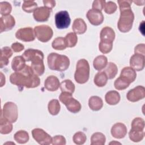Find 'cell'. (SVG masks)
<instances>
[{
    "mask_svg": "<svg viewBox=\"0 0 145 145\" xmlns=\"http://www.w3.org/2000/svg\"><path fill=\"white\" fill-rule=\"evenodd\" d=\"M10 81L11 84L17 86L20 91L22 90L24 87L27 88L37 87L40 83L38 75L28 65H26L20 71L11 74L10 76Z\"/></svg>",
    "mask_w": 145,
    "mask_h": 145,
    "instance_id": "6da1fadb",
    "label": "cell"
},
{
    "mask_svg": "<svg viewBox=\"0 0 145 145\" xmlns=\"http://www.w3.org/2000/svg\"><path fill=\"white\" fill-rule=\"evenodd\" d=\"M120 10V16L117 23L119 31L123 33L129 32L133 27L134 14L131 10L132 1H117Z\"/></svg>",
    "mask_w": 145,
    "mask_h": 145,
    "instance_id": "7a4b0ae2",
    "label": "cell"
},
{
    "mask_svg": "<svg viewBox=\"0 0 145 145\" xmlns=\"http://www.w3.org/2000/svg\"><path fill=\"white\" fill-rule=\"evenodd\" d=\"M48 67L52 70L64 71L70 66V59L65 55L56 53H50L47 58Z\"/></svg>",
    "mask_w": 145,
    "mask_h": 145,
    "instance_id": "3957f363",
    "label": "cell"
},
{
    "mask_svg": "<svg viewBox=\"0 0 145 145\" xmlns=\"http://www.w3.org/2000/svg\"><path fill=\"white\" fill-rule=\"evenodd\" d=\"M90 67L88 62L85 59H79L76 65V70L74 74L75 80L79 84L86 83L89 77Z\"/></svg>",
    "mask_w": 145,
    "mask_h": 145,
    "instance_id": "277c9868",
    "label": "cell"
},
{
    "mask_svg": "<svg viewBox=\"0 0 145 145\" xmlns=\"http://www.w3.org/2000/svg\"><path fill=\"white\" fill-rule=\"evenodd\" d=\"M59 100L66 106L67 110L72 113H76L81 110L80 103L72 96L71 93L62 92L59 96Z\"/></svg>",
    "mask_w": 145,
    "mask_h": 145,
    "instance_id": "5b68a950",
    "label": "cell"
},
{
    "mask_svg": "<svg viewBox=\"0 0 145 145\" xmlns=\"http://www.w3.org/2000/svg\"><path fill=\"white\" fill-rule=\"evenodd\" d=\"M1 116L11 123L15 122L18 117L17 105L13 102L8 101L6 103L1 110Z\"/></svg>",
    "mask_w": 145,
    "mask_h": 145,
    "instance_id": "8992f818",
    "label": "cell"
},
{
    "mask_svg": "<svg viewBox=\"0 0 145 145\" xmlns=\"http://www.w3.org/2000/svg\"><path fill=\"white\" fill-rule=\"evenodd\" d=\"M33 30L35 37L42 42L49 41L53 35V29L47 25H37L35 27Z\"/></svg>",
    "mask_w": 145,
    "mask_h": 145,
    "instance_id": "52a82bcc",
    "label": "cell"
},
{
    "mask_svg": "<svg viewBox=\"0 0 145 145\" xmlns=\"http://www.w3.org/2000/svg\"><path fill=\"white\" fill-rule=\"evenodd\" d=\"M55 24L58 29H62L69 27L71 19L67 11H61L57 12L54 16Z\"/></svg>",
    "mask_w": 145,
    "mask_h": 145,
    "instance_id": "ba28073f",
    "label": "cell"
},
{
    "mask_svg": "<svg viewBox=\"0 0 145 145\" xmlns=\"http://www.w3.org/2000/svg\"><path fill=\"white\" fill-rule=\"evenodd\" d=\"M32 135L33 138L40 144L48 145L52 143V138L44 130L36 128L32 130Z\"/></svg>",
    "mask_w": 145,
    "mask_h": 145,
    "instance_id": "9c48e42d",
    "label": "cell"
},
{
    "mask_svg": "<svg viewBox=\"0 0 145 145\" xmlns=\"http://www.w3.org/2000/svg\"><path fill=\"white\" fill-rule=\"evenodd\" d=\"M16 38L24 42L33 41L35 39L34 30L31 27H24L19 29L15 33Z\"/></svg>",
    "mask_w": 145,
    "mask_h": 145,
    "instance_id": "30bf717a",
    "label": "cell"
},
{
    "mask_svg": "<svg viewBox=\"0 0 145 145\" xmlns=\"http://www.w3.org/2000/svg\"><path fill=\"white\" fill-rule=\"evenodd\" d=\"M145 97V88L142 86H138L128 91L127 99L131 102H137Z\"/></svg>",
    "mask_w": 145,
    "mask_h": 145,
    "instance_id": "8fae6325",
    "label": "cell"
},
{
    "mask_svg": "<svg viewBox=\"0 0 145 145\" xmlns=\"http://www.w3.org/2000/svg\"><path fill=\"white\" fill-rule=\"evenodd\" d=\"M52 10L45 7L41 6L37 7L33 14L34 19L39 22H43L48 20Z\"/></svg>",
    "mask_w": 145,
    "mask_h": 145,
    "instance_id": "7c38bea8",
    "label": "cell"
},
{
    "mask_svg": "<svg viewBox=\"0 0 145 145\" xmlns=\"http://www.w3.org/2000/svg\"><path fill=\"white\" fill-rule=\"evenodd\" d=\"M86 16L90 23L93 25H99L104 21L103 14L101 11L97 10L92 8L89 10Z\"/></svg>",
    "mask_w": 145,
    "mask_h": 145,
    "instance_id": "4fadbf2b",
    "label": "cell"
},
{
    "mask_svg": "<svg viewBox=\"0 0 145 145\" xmlns=\"http://www.w3.org/2000/svg\"><path fill=\"white\" fill-rule=\"evenodd\" d=\"M25 61L33 62L36 60L44 59V53L40 50L35 49H28L22 54Z\"/></svg>",
    "mask_w": 145,
    "mask_h": 145,
    "instance_id": "5bb4252c",
    "label": "cell"
},
{
    "mask_svg": "<svg viewBox=\"0 0 145 145\" xmlns=\"http://www.w3.org/2000/svg\"><path fill=\"white\" fill-rule=\"evenodd\" d=\"M130 65L135 71L142 70L144 67V56L139 54H133L130 59Z\"/></svg>",
    "mask_w": 145,
    "mask_h": 145,
    "instance_id": "9a60e30c",
    "label": "cell"
},
{
    "mask_svg": "<svg viewBox=\"0 0 145 145\" xmlns=\"http://www.w3.org/2000/svg\"><path fill=\"white\" fill-rule=\"evenodd\" d=\"M15 25V20L12 15L2 16L0 19V32L2 33L10 31L12 29Z\"/></svg>",
    "mask_w": 145,
    "mask_h": 145,
    "instance_id": "2e32d148",
    "label": "cell"
},
{
    "mask_svg": "<svg viewBox=\"0 0 145 145\" xmlns=\"http://www.w3.org/2000/svg\"><path fill=\"white\" fill-rule=\"evenodd\" d=\"M111 134L116 139H122L127 134V127L125 124L117 122L113 125L111 128Z\"/></svg>",
    "mask_w": 145,
    "mask_h": 145,
    "instance_id": "e0dca14e",
    "label": "cell"
},
{
    "mask_svg": "<svg viewBox=\"0 0 145 145\" xmlns=\"http://www.w3.org/2000/svg\"><path fill=\"white\" fill-rule=\"evenodd\" d=\"M44 87L49 91H56L60 87L59 80L57 76L50 75L45 80Z\"/></svg>",
    "mask_w": 145,
    "mask_h": 145,
    "instance_id": "ac0fdd59",
    "label": "cell"
},
{
    "mask_svg": "<svg viewBox=\"0 0 145 145\" xmlns=\"http://www.w3.org/2000/svg\"><path fill=\"white\" fill-rule=\"evenodd\" d=\"M12 55V51L8 46H5L1 49L0 57V67L1 69L8 64V59Z\"/></svg>",
    "mask_w": 145,
    "mask_h": 145,
    "instance_id": "d6986e66",
    "label": "cell"
},
{
    "mask_svg": "<svg viewBox=\"0 0 145 145\" xmlns=\"http://www.w3.org/2000/svg\"><path fill=\"white\" fill-rule=\"evenodd\" d=\"M115 32L114 30L109 27H104L100 32V41H106L113 42L115 39Z\"/></svg>",
    "mask_w": 145,
    "mask_h": 145,
    "instance_id": "ffe728a7",
    "label": "cell"
},
{
    "mask_svg": "<svg viewBox=\"0 0 145 145\" xmlns=\"http://www.w3.org/2000/svg\"><path fill=\"white\" fill-rule=\"evenodd\" d=\"M72 29L75 33L82 35L87 30V24L84 20L81 18H77L74 20Z\"/></svg>",
    "mask_w": 145,
    "mask_h": 145,
    "instance_id": "44dd1931",
    "label": "cell"
},
{
    "mask_svg": "<svg viewBox=\"0 0 145 145\" xmlns=\"http://www.w3.org/2000/svg\"><path fill=\"white\" fill-rule=\"evenodd\" d=\"M121 99L120 93L114 90L108 91L105 96V100L107 104L110 105H114L117 104Z\"/></svg>",
    "mask_w": 145,
    "mask_h": 145,
    "instance_id": "7402d4cb",
    "label": "cell"
},
{
    "mask_svg": "<svg viewBox=\"0 0 145 145\" xmlns=\"http://www.w3.org/2000/svg\"><path fill=\"white\" fill-rule=\"evenodd\" d=\"M120 76L127 80L130 83H131L135 80L137 73L131 67H125L122 69Z\"/></svg>",
    "mask_w": 145,
    "mask_h": 145,
    "instance_id": "603a6c76",
    "label": "cell"
},
{
    "mask_svg": "<svg viewBox=\"0 0 145 145\" xmlns=\"http://www.w3.org/2000/svg\"><path fill=\"white\" fill-rule=\"evenodd\" d=\"M25 66V60L22 56H16L12 60L11 68L15 72L20 71Z\"/></svg>",
    "mask_w": 145,
    "mask_h": 145,
    "instance_id": "cb8c5ba5",
    "label": "cell"
},
{
    "mask_svg": "<svg viewBox=\"0 0 145 145\" xmlns=\"http://www.w3.org/2000/svg\"><path fill=\"white\" fill-rule=\"evenodd\" d=\"M88 106L93 111H98L103 106V101L101 97L97 96H92L88 100Z\"/></svg>",
    "mask_w": 145,
    "mask_h": 145,
    "instance_id": "d4e9b609",
    "label": "cell"
},
{
    "mask_svg": "<svg viewBox=\"0 0 145 145\" xmlns=\"http://www.w3.org/2000/svg\"><path fill=\"white\" fill-rule=\"evenodd\" d=\"M108 64V59L104 55H100L96 57L93 62V66L95 70L100 71L104 69Z\"/></svg>",
    "mask_w": 145,
    "mask_h": 145,
    "instance_id": "484cf974",
    "label": "cell"
},
{
    "mask_svg": "<svg viewBox=\"0 0 145 145\" xmlns=\"http://www.w3.org/2000/svg\"><path fill=\"white\" fill-rule=\"evenodd\" d=\"M12 124L3 117L1 116L0 133L1 134H8L12 130Z\"/></svg>",
    "mask_w": 145,
    "mask_h": 145,
    "instance_id": "4316f807",
    "label": "cell"
},
{
    "mask_svg": "<svg viewBox=\"0 0 145 145\" xmlns=\"http://www.w3.org/2000/svg\"><path fill=\"white\" fill-rule=\"evenodd\" d=\"M108 78L104 71H99L95 75L93 82L96 86L99 87H102L106 85L108 82Z\"/></svg>",
    "mask_w": 145,
    "mask_h": 145,
    "instance_id": "83f0119b",
    "label": "cell"
},
{
    "mask_svg": "<svg viewBox=\"0 0 145 145\" xmlns=\"http://www.w3.org/2000/svg\"><path fill=\"white\" fill-rule=\"evenodd\" d=\"M105 141V136L104 134L100 132L93 133L91 137V145H104Z\"/></svg>",
    "mask_w": 145,
    "mask_h": 145,
    "instance_id": "f1b7e54d",
    "label": "cell"
},
{
    "mask_svg": "<svg viewBox=\"0 0 145 145\" xmlns=\"http://www.w3.org/2000/svg\"><path fill=\"white\" fill-rule=\"evenodd\" d=\"M31 67L33 72L38 76L42 75L45 71V66L43 60H36L32 62Z\"/></svg>",
    "mask_w": 145,
    "mask_h": 145,
    "instance_id": "f546056e",
    "label": "cell"
},
{
    "mask_svg": "<svg viewBox=\"0 0 145 145\" xmlns=\"http://www.w3.org/2000/svg\"><path fill=\"white\" fill-rule=\"evenodd\" d=\"M104 72L106 74L108 79H113L118 72L117 66L114 63L110 62L107 64Z\"/></svg>",
    "mask_w": 145,
    "mask_h": 145,
    "instance_id": "4dcf8cb0",
    "label": "cell"
},
{
    "mask_svg": "<svg viewBox=\"0 0 145 145\" xmlns=\"http://www.w3.org/2000/svg\"><path fill=\"white\" fill-rule=\"evenodd\" d=\"M14 138L15 140L19 144L26 143L29 139L28 133L25 130H19L14 135Z\"/></svg>",
    "mask_w": 145,
    "mask_h": 145,
    "instance_id": "1f68e13d",
    "label": "cell"
},
{
    "mask_svg": "<svg viewBox=\"0 0 145 145\" xmlns=\"http://www.w3.org/2000/svg\"><path fill=\"white\" fill-rule=\"evenodd\" d=\"M60 89L62 92H66L70 93H73L75 91V84L70 79L63 80L60 83Z\"/></svg>",
    "mask_w": 145,
    "mask_h": 145,
    "instance_id": "d6a6232c",
    "label": "cell"
},
{
    "mask_svg": "<svg viewBox=\"0 0 145 145\" xmlns=\"http://www.w3.org/2000/svg\"><path fill=\"white\" fill-rule=\"evenodd\" d=\"M48 109L50 114L53 116H56L58 114L61 109V105L59 101L57 99L51 100L48 103Z\"/></svg>",
    "mask_w": 145,
    "mask_h": 145,
    "instance_id": "836d02e7",
    "label": "cell"
},
{
    "mask_svg": "<svg viewBox=\"0 0 145 145\" xmlns=\"http://www.w3.org/2000/svg\"><path fill=\"white\" fill-rule=\"evenodd\" d=\"M131 130L135 131H144V120L140 117L135 118L131 122Z\"/></svg>",
    "mask_w": 145,
    "mask_h": 145,
    "instance_id": "e575fe53",
    "label": "cell"
},
{
    "mask_svg": "<svg viewBox=\"0 0 145 145\" xmlns=\"http://www.w3.org/2000/svg\"><path fill=\"white\" fill-rule=\"evenodd\" d=\"M65 38V43L67 47H74L78 42V37L74 32H70L67 33Z\"/></svg>",
    "mask_w": 145,
    "mask_h": 145,
    "instance_id": "d590c367",
    "label": "cell"
},
{
    "mask_svg": "<svg viewBox=\"0 0 145 145\" xmlns=\"http://www.w3.org/2000/svg\"><path fill=\"white\" fill-rule=\"evenodd\" d=\"M52 46L54 49L57 50H63L67 48L65 41V38L62 37H58L56 38L53 41Z\"/></svg>",
    "mask_w": 145,
    "mask_h": 145,
    "instance_id": "8d00e7d4",
    "label": "cell"
},
{
    "mask_svg": "<svg viewBox=\"0 0 145 145\" xmlns=\"http://www.w3.org/2000/svg\"><path fill=\"white\" fill-rule=\"evenodd\" d=\"M130 139L134 142H139L141 141L144 137V131H135L130 129L129 133Z\"/></svg>",
    "mask_w": 145,
    "mask_h": 145,
    "instance_id": "74e56055",
    "label": "cell"
},
{
    "mask_svg": "<svg viewBox=\"0 0 145 145\" xmlns=\"http://www.w3.org/2000/svg\"><path fill=\"white\" fill-rule=\"evenodd\" d=\"M130 83L123 78L120 76L114 83V87L117 90H123L127 88Z\"/></svg>",
    "mask_w": 145,
    "mask_h": 145,
    "instance_id": "f35d334b",
    "label": "cell"
},
{
    "mask_svg": "<svg viewBox=\"0 0 145 145\" xmlns=\"http://www.w3.org/2000/svg\"><path fill=\"white\" fill-rule=\"evenodd\" d=\"M37 8V4L33 1H24L22 9L26 12L31 13Z\"/></svg>",
    "mask_w": 145,
    "mask_h": 145,
    "instance_id": "ab89813d",
    "label": "cell"
},
{
    "mask_svg": "<svg viewBox=\"0 0 145 145\" xmlns=\"http://www.w3.org/2000/svg\"><path fill=\"white\" fill-rule=\"evenodd\" d=\"M113 48V42L106 41H100L99 44V50L103 54L109 53Z\"/></svg>",
    "mask_w": 145,
    "mask_h": 145,
    "instance_id": "60d3db41",
    "label": "cell"
},
{
    "mask_svg": "<svg viewBox=\"0 0 145 145\" xmlns=\"http://www.w3.org/2000/svg\"><path fill=\"white\" fill-rule=\"evenodd\" d=\"M72 140L74 143L78 145H80V144H83L86 140H87V137L86 134L82 132V131H78L76 133L73 137H72Z\"/></svg>",
    "mask_w": 145,
    "mask_h": 145,
    "instance_id": "b9f144b4",
    "label": "cell"
},
{
    "mask_svg": "<svg viewBox=\"0 0 145 145\" xmlns=\"http://www.w3.org/2000/svg\"><path fill=\"white\" fill-rule=\"evenodd\" d=\"M12 10V6L8 2H0V13L2 16L10 15Z\"/></svg>",
    "mask_w": 145,
    "mask_h": 145,
    "instance_id": "7bdbcfd3",
    "label": "cell"
},
{
    "mask_svg": "<svg viewBox=\"0 0 145 145\" xmlns=\"http://www.w3.org/2000/svg\"><path fill=\"white\" fill-rule=\"evenodd\" d=\"M117 6L114 2L112 1H108L106 2L104 10L106 14H112L116 12V11L117 10Z\"/></svg>",
    "mask_w": 145,
    "mask_h": 145,
    "instance_id": "ee69618b",
    "label": "cell"
},
{
    "mask_svg": "<svg viewBox=\"0 0 145 145\" xmlns=\"http://www.w3.org/2000/svg\"><path fill=\"white\" fill-rule=\"evenodd\" d=\"M66 139L62 135H56L52 138V144L53 145H65Z\"/></svg>",
    "mask_w": 145,
    "mask_h": 145,
    "instance_id": "f6af8a7d",
    "label": "cell"
},
{
    "mask_svg": "<svg viewBox=\"0 0 145 145\" xmlns=\"http://www.w3.org/2000/svg\"><path fill=\"white\" fill-rule=\"evenodd\" d=\"M106 1L105 0H96L93 2L92 9L97 10L100 11L104 9Z\"/></svg>",
    "mask_w": 145,
    "mask_h": 145,
    "instance_id": "bcb514c9",
    "label": "cell"
},
{
    "mask_svg": "<svg viewBox=\"0 0 145 145\" xmlns=\"http://www.w3.org/2000/svg\"><path fill=\"white\" fill-rule=\"evenodd\" d=\"M135 54H139L144 56L145 53V44H138L134 48Z\"/></svg>",
    "mask_w": 145,
    "mask_h": 145,
    "instance_id": "7dc6e473",
    "label": "cell"
},
{
    "mask_svg": "<svg viewBox=\"0 0 145 145\" xmlns=\"http://www.w3.org/2000/svg\"><path fill=\"white\" fill-rule=\"evenodd\" d=\"M11 48L14 52H20L24 49V46L20 42H14L11 45Z\"/></svg>",
    "mask_w": 145,
    "mask_h": 145,
    "instance_id": "c3c4849f",
    "label": "cell"
},
{
    "mask_svg": "<svg viewBox=\"0 0 145 145\" xmlns=\"http://www.w3.org/2000/svg\"><path fill=\"white\" fill-rule=\"evenodd\" d=\"M43 3L44 6L52 10V8L56 5V1L54 0H48V1H43Z\"/></svg>",
    "mask_w": 145,
    "mask_h": 145,
    "instance_id": "681fc988",
    "label": "cell"
},
{
    "mask_svg": "<svg viewBox=\"0 0 145 145\" xmlns=\"http://www.w3.org/2000/svg\"><path fill=\"white\" fill-rule=\"evenodd\" d=\"M1 87H3V86L5 84V76L3 75V74L2 73V72H1Z\"/></svg>",
    "mask_w": 145,
    "mask_h": 145,
    "instance_id": "f907efd6",
    "label": "cell"
},
{
    "mask_svg": "<svg viewBox=\"0 0 145 145\" xmlns=\"http://www.w3.org/2000/svg\"><path fill=\"white\" fill-rule=\"evenodd\" d=\"M134 3H135L138 6H142L144 5L145 1H133Z\"/></svg>",
    "mask_w": 145,
    "mask_h": 145,
    "instance_id": "816d5d0a",
    "label": "cell"
},
{
    "mask_svg": "<svg viewBox=\"0 0 145 145\" xmlns=\"http://www.w3.org/2000/svg\"><path fill=\"white\" fill-rule=\"evenodd\" d=\"M114 143H117V144H121L120 143H118V142H110L109 144H114Z\"/></svg>",
    "mask_w": 145,
    "mask_h": 145,
    "instance_id": "f5cc1de1",
    "label": "cell"
}]
</instances>
